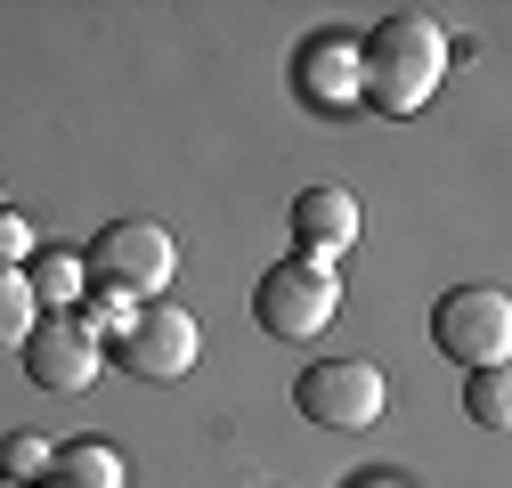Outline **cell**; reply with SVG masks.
I'll return each instance as SVG.
<instances>
[{
  "label": "cell",
  "mask_w": 512,
  "mask_h": 488,
  "mask_svg": "<svg viewBox=\"0 0 512 488\" xmlns=\"http://www.w3.org/2000/svg\"><path fill=\"white\" fill-rule=\"evenodd\" d=\"M439 82H447V33H439V17L399 9V17H382L358 41V98L374 114H423Z\"/></svg>",
  "instance_id": "obj_1"
},
{
  "label": "cell",
  "mask_w": 512,
  "mask_h": 488,
  "mask_svg": "<svg viewBox=\"0 0 512 488\" xmlns=\"http://www.w3.org/2000/svg\"><path fill=\"white\" fill-rule=\"evenodd\" d=\"M82 269H90V285L114 293V301H163L179 253H171V228H163V220H139V212H131V220H106V228L90 236Z\"/></svg>",
  "instance_id": "obj_2"
},
{
  "label": "cell",
  "mask_w": 512,
  "mask_h": 488,
  "mask_svg": "<svg viewBox=\"0 0 512 488\" xmlns=\"http://www.w3.org/2000/svg\"><path fill=\"white\" fill-rule=\"evenodd\" d=\"M342 310V277L334 261H277L261 285H252V326L269 342H317Z\"/></svg>",
  "instance_id": "obj_3"
},
{
  "label": "cell",
  "mask_w": 512,
  "mask_h": 488,
  "mask_svg": "<svg viewBox=\"0 0 512 488\" xmlns=\"http://www.w3.org/2000/svg\"><path fill=\"white\" fill-rule=\"evenodd\" d=\"M114 358L131 366L139 383H179V375H196V358H204V326L179 310V301H139L131 318H122L114 334Z\"/></svg>",
  "instance_id": "obj_4"
},
{
  "label": "cell",
  "mask_w": 512,
  "mask_h": 488,
  "mask_svg": "<svg viewBox=\"0 0 512 488\" xmlns=\"http://www.w3.org/2000/svg\"><path fill=\"white\" fill-rule=\"evenodd\" d=\"M431 342L456 366H504L512 350V293L504 285H456L431 310Z\"/></svg>",
  "instance_id": "obj_5"
},
{
  "label": "cell",
  "mask_w": 512,
  "mask_h": 488,
  "mask_svg": "<svg viewBox=\"0 0 512 488\" xmlns=\"http://www.w3.org/2000/svg\"><path fill=\"white\" fill-rule=\"evenodd\" d=\"M293 407L309 423H326V432H366L391 407V391H382V366H366V358H317L293 383Z\"/></svg>",
  "instance_id": "obj_6"
},
{
  "label": "cell",
  "mask_w": 512,
  "mask_h": 488,
  "mask_svg": "<svg viewBox=\"0 0 512 488\" xmlns=\"http://www.w3.org/2000/svg\"><path fill=\"white\" fill-rule=\"evenodd\" d=\"M25 375H33V391H57V399H74V391H90L98 383V366H106V350H98V334L74 318V310H57V318H41L33 334H25Z\"/></svg>",
  "instance_id": "obj_7"
},
{
  "label": "cell",
  "mask_w": 512,
  "mask_h": 488,
  "mask_svg": "<svg viewBox=\"0 0 512 488\" xmlns=\"http://www.w3.org/2000/svg\"><path fill=\"white\" fill-rule=\"evenodd\" d=\"M350 236H358V204L342 188H301L293 196V244H301V261L350 253Z\"/></svg>",
  "instance_id": "obj_8"
},
{
  "label": "cell",
  "mask_w": 512,
  "mask_h": 488,
  "mask_svg": "<svg viewBox=\"0 0 512 488\" xmlns=\"http://www.w3.org/2000/svg\"><path fill=\"white\" fill-rule=\"evenodd\" d=\"M301 98L326 106V114L358 98V41H350V33H317V41L301 49Z\"/></svg>",
  "instance_id": "obj_9"
},
{
  "label": "cell",
  "mask_w": 512,
  "mask_h": 488,
  "mask_svg": "<svg viewBox=\"0 0 512 488\" xmlns=\"http://www.w3.org/2000/svg\"><path fill=\"white\" fill-rule=\"evenodd\" d=\"M25 285H33V301H66V310H74V293L90 285V269H82V253H57V244H41V253L25 261Z\"/></svg>",
  "instance_id": "obj_10"
},
{
  "label": "cell",
  "mask_w": 512,
  "mask_h": 488,
  "mask_svg": "<svg viewBox=\"0 0 512 488\" xmlns=\"http://www.w3.org/2000/svg\"><path fill=\"white\" fill-rule=\"evenodd\" d=\"M49 464H57L66 488H122V456H114L106 440H74V448H57Z\"/></svg>",
  "instance_id": "obj_11"
},
{
  "label": "cell",
  "mask_w": 512,
  "mask_h": 488,
  "mask_svg": "<svg viewBox=\"0 0 512 488\" xmlns=\"http://www.w3.org/2000/svg\"><path fill=\"white\" fill-rule=\"evenodd\" d=\"M33 326H41V301H33L25 269H0V350H25Z\"/></svg>",
  "instance_id": "obj_12"
},
{
  "label": "cell",
  "mask_w": 512,
  "mask_h": 488,
  "mask_svg": "<svg viewBox=\"0 0 512 488\" xmlns=\"http://www.w3.org/2000/svg\"><path fill=\"white\" fill-rule=\"evenodd\" d=\"M464 407H472V423L504 432V423H512V383H504V366H472V383H464Z\"/></svg>",
  "instance_id": "obj_13"
},
{
  "label": "cell",
  "mask_w": 512,
  "mask_h": 488,
  "mask_svg": "<svg viewBox=\"0 0 512 488\" xmlns=\"http://www.w3.org/2000/svg\"><path fill=\"white\" fill-rule=\"evenodd\" d=\"M49 456H57V448H49L41 432H9V440H0V480H33Z\"/></svg>",
  "instance_id": "obj_14"
},
{
  "label": "cell",
  "mask_w": 512,
  "mask_h": 488,
  "mask_svg": "<svg viewBox=\"0 0 512 488\" xmlns=\"http://www.w3.org/2000/svg\"><path fill=\"white\" fill-rule=\"evenodd\" d=\"M17 253H33V236H25L17 212H0V269H17Z\"/></svg>",
  "instance_id": "obj_15"
},
{
  "label": "cell",
  "mask_w": 512,
  "mask_h": 488,
  "mask_svg": "<svg viewBox=\"0 0 512 488\" xmlns=\"http://www.w3.org/2000/svg\"><path fill=\"white\" fill-rule=\"evenodd\" d=\"M0 488H17V480H0Z\"/></svg>",
  "instance_id": "obj_16"
}]
</instances>
